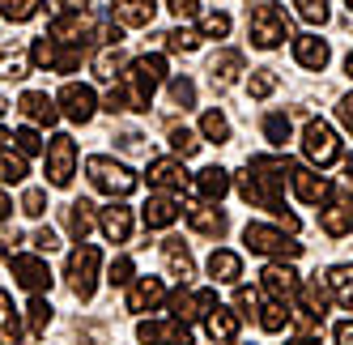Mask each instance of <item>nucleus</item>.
I'll list each match as a JSON object with an SVG mask.
<instances>
[{"label": "nucleus", "instance_id": "28", "mask_svg": "<svg viewBox=\"0 0 353 345\" xmlns=\"http://www.w3.org/2000/svg\"><path fill=\"white\" fill-rule=\"evenodd\" d=\"M209 277L221 282V286H239V277H243V256L230 252V248H213V256H209Z\"/></svg>", "mask_w": 353, "mask_h": 345}, {"label": "nucleus", "instance_id": "60", "mask_svg": "<svg viewBox=\"0 0 353 345\" xmlns=\"http://www.w3.org/2000/svg\"><path fill=\"white\" fill-rule=\"evenodd\" d=\"M9 141H13V137H9L5 128H0V150H5V145H9Z\"/></svg>", "mask_w": 353, "mask_h": 345}, {"label": "nucleus", "instance_id": "53", "mask_svg": "<svg viewBox=\"0 0 353 345\" xmlns=\"http://www.w3.org/2000/svg\"><path fill=\"white\" fill-rule=\"evenodd\" d=\"M166 9L183 21V17H196V13H200V0H166Z\"/></svg>", "mask_w": 353, "mask_h": 345}, {"label": "nucleus", "instance_id": "25", "mask_svg": "<svg viewBox=\"0 0 353 345\" xmlns=\"http://www.w3.org/2000/svg\"><path fill=\"white\" fill-rule=\"evenodd\" d=\"M162 260H166V268H170V277H179V286H188V277H196V260H192V252H188V243L183 239H162Z\"/></svg>", "mask_w": 353, "mask_h": 345}, {"label": "nucleus", "instance_id": "4", "mask_svg": "<svg viewBox=\"0 0 353 345\" xmlns=\"http://www.w3.org/2000/svg\"><path fill=\"white\" fill-rule=\"evenodd\" d=\"M243 248L256 252V256H272V260H294L302 256V243L285 230L268 226V221H247L243 226Z\"/></svg>", "mask_w": 353, "mask_h": 345}, {"label": "nucleus", "instance_id": "45", "mask_svg": "<svg viewBox=\"0 0 353 345\" xmlns=\"http://www.w3.org/2000/svg\"><path fill=\"white\" fill-rule=\"evenodd\" d=\"M196 30H200V39H225L230 34V13H205Z\"/></svg>", "mask_w": 353, "mask_h": 345}, {"label": "nucleus", "instance_id": "58", "mask_svg": "<svg viewBox=\"0 0 353 345\" xmlns=\"http://www.w3.org/2000/svg\"><path fill=\"white\" fill-rule=\"evenodd\" d=\"M285 345H319L315 337H294V341H285Z\"/></svg>", "mask_w": 353, "mask_h": 345}, {"label": "nucleus", "instance_id": "44", "mask_svg": "<svg viewBox=\"0 0 353 345\" xmlns=\"http://www.w3.org/2000/svg\"><path fill=\"white\" fill-rule=\"evenodd\" d=\"M294 9L302 21H311V26H323L327 17H332V9H327V0H294Z\"/></svg>", "mask_w": 353, "mask_h": 345}, {"label": "nucleus", "instance_id": "24", "mask_svg": "<svg viewBox=\"0 0 353 345\" xmlns=\"http://www.w3.org/2000/svg\"><path fill=\"white\" fill-rule=\"evenodd\" d=\"M239 328H243V315L239 311H230V307H213L209 311V319H205V333L213 337V345H234L239 341Z\"/></svg>", "mask_w": 353, "mask_h": 345}, {"label": "nucleus", "instance_id": "37", "mask_svg": "<svg viewBox=\"0 0 353 345\" xmlns=\"http://www.w3.org/2000/svg\"><path fill=\"white\" fill-rule=\"evenodd\" d=\"M276 86H281L276 68H251V77H247V94H251V98H268Z\"/></svg>", "mask_w": 353, "mask_h": 345}, {"label": "nucleus", "instance_id": "8", "mask_svg": "<svg viewBox=\"0 0 353 345\" xmlns=\"http://www.w3.org/2000/svg\"><path fill=\"white\" fill-rule=\"evenodd\" d=\"M302 158L311 166H332L341 162V137L332 124H323V119H307V128H302Z\"/></svg>", "mask_w": 353, "mask_h": 345}, {"label": "nucleus", "instance_id": "33", "mask_svg": "<svg viewBox=\"0 0 353 345\" xmlns=\"http://www.w3.org/2000/svg\"><path fill=\"white\" fill-rule=\"evenodd\" d=\"M200 137H205V141H217V145L230 141V119H225L221 107H209L205 115H200Z\"/></svg>", "mask_w": 353, "mask_h": 345}, {"label": "nucleus", "instance_id": "49", "mask_svg": "<svg viewBox=\"0 0 353 345\" xmlns=\"http://www.w3.org/2000/svg\"><path fill=\"white\" fill-rule=\"evenodd\" d=\"M166 39V47H170V52H196V47H200V30H170V34H162Z\"/></svg>", "mask_w": 353, "mask_h": 345}, {"label": "nucleus", "instance_id": "2", "mask_svg": "<svg viewBox=\"0 0 353 345\" xmlns=\"http://www.w3.org/2000/svg\"><path fill=\"white\" fill-rule=\"evenodd\" d=\"M166 81V60L162 56H137L128 64V72L111 86L107 94V111L111 115H123V111H149V98L158 94V86Z\"/></svg>", "mask_w": 353, "mask_h": 345}, {"label": "nucleus", "instance_id": "17", "mask_svg": "<svg viewBox=\"0 0 353 345\" xmlns=\"http://www.w3.org/2000/svg\"><path fill=\"white\" fill-rule=\"evenodd\" d=\"M60 115H68L72 124H90L94 119V111H98V98H94V90L90 86H81V81H68L64 90H60Z\"/></svg>", "mask_w": 353, "mask_h": 345}, {"label": "nucleus", "instance_id": "50", "mask_svg": "<svg viewBox=\"0 0 353 345\" xmlns=\"http://www.w3.org/2000/svg\"><path fill=\"white\" fill-rule=\"evenodd\" d=\"M21 213H26V217H43L47 213V192L43 188H26V192H21Z\"/></svg>", "mask_w": 353, "mask_h": 345}, {"label": "nucleus", "instance_id": "62", "mask_svg": "<svg viewBox=\"0 0 353 345\" xmlns=\"http://www.w3.org/2000/svg\"><path fill=\"white\" fill-rule=\"evenodd\" d=\"M345 5H349V13H353V0H345Z\"/></svg>", "mask_w": 353, "mask_h": 345}, {"label": "nucleus", "instance_id": "30", "mask_svg": "<svg viewBox=\"0 0 353 345\" xmlns=\"http://www.w3.org/2000/svg\"><path fill=\"white\" fill-rule=\"evenodd\" d=\"M196 192L205 196V201H221V196L230 192V170L225 166H205L196 175Z\"/></svg>", "mask_w": 353, "mask_h": 345}, {"label": "nucleus", "instance_id": "36", "mask_svg": "<svg viewBox=\"0 0 353 345\" xmlns=\"http://www.w3.org/2000/svg\"><path fill=\"white\" fill-rule=\"evenodd\" d=\"M39 9H43V0H0V17H5V21H13V26H21V21H30Z\"/></svg>", "mask_w": 353, "mask_h": 345}, {"label": "nucleus", "instance_id": "6", "mask_svg": "<svg viewBox=\"0 0 353 345\" xmlns=\"http://www.w3.org/2000/svg\"><path fill=\"white\" fill-rule=\"evenodd\" d=\"M85 175H90V184H94L98 192H107L111 201L137 192L132 166H123V162H115V158H107V154H90V158H85Z\"/></svg>", "mask_w": 353, "mask_h": 345}, {"label": "nucleus", "instance_id": "3", "mask_svg": "<svg viewBox=\"0 0 353 345\" xmlns=\"http://www.w3.org/2000/svg\"><path fill=\"white\" fill-rule=\"evenodd\" d=\"M247 34H251V47H260V52L281 47L290 39V13H285V5H276V0L256 5L251 17H247Z\"/></svg>", "mask_w": 353, "mask_h": 345}, {"label": "nucleus", "instance_id": "29", "mask_svg": "<svg viewBox=\"0 0 353 345\" xmlns=\"http://www.w3.org/2000/svg\"><path fill=\"white\" fill-rule=\"evenodd\" d=\"M94 221H98V213H94V205H90V201H72V205L64 209V226H68V235L77 239V243H85V239H90Z\"/></svg>", "mask_w": 353, "mask_h": 345}, {"label": "nucleus", "instance_id": "42", "mask_svg": "<svg viewBox=\"0 0 353 345\" xmlns=\"http://www.w3.org/2000/svg\"><path fill=\"white\" fill-rule=\"evenodd\" d=\"M0 179H5V184H21V179H26V158L13 154V150H0Z\"/></svg>", "mask_w": 353, "mask_h": 345}, {"label": "nucleus", "instance_id": "15", "mask_svg": "<svg viewBox=\"0 0 353 345\" xmlns=\"http://www.w3.org/2000/svg\"><path fill=\"white\" fill-rule=\"evenodd\" d=\"M9 268H13L17 286L30 290V294H47V290H52V282H56L43 256H9Z\"/></svg>", "mask_w": 353, "mask_h": 345}, {"label": "nucleus", "instance_id": "38", "mask_svg": "<svg viewBox=\"0 0 353 345\" xmlns=\"http://www.w3.org/2000/svg\"><path fill=\"white\" fill-rule=\"evenodd\" d=\"M256 319H260V328H264V333H281V328L290 324V307L272 299V303H264V307H260V315H256Z\"/></svg>", "mask_w": 353, "mask_h": 345}, {"label": "nucleus", "instance_id": "9", "mask_svg": "<svg viewBox=\"0 0 353 345\" xmlns=\"http://www.w3.org/2000/svg\"><path fill=\"white\" fill-rule=\"evenodd\" d=\"M47 34H52L56 43H64V47H85V52H90V47L98 43V21L90 13H81V9H68V13L52 17Z\"/></svg>", "mask_w": 353, "mask_h": 345}, {"label": "nucleus", "instance_id": "20", "mask_svg": "<svg viewBox=\"0 0 353 345\" xmlns=\"http://www.w3.org/2000/svg\"><path fill=\"white\" fill-rule=\"evenodd\" d=\"M17 111L26 115L30 124H47V128L60 119V103H56L52 94H43V90H26V94L17 98Z\"/></svg>", "mask_w": 353, "mask_h": 345}, {"label": "nucleus", "instance_id": "47", "mask_svg": "<svg viewBox=\"0 0 353 345\" xmlns=\"http://www.w3.org/2000/svg\"><path fill=\"white\" fill-rule=\"evenodd\" d=\"M170 103L183 107V111L196 107V81H192V77H174V81H170Z\"/></svg>", "mask_w": 353, "mask_h": 345}, {"label": "nucleus", "instance_id": "40", "mask_svg": "<svg viewBox=\"0 0 353 345\" xmlns=\"http://www.w3.org/2000/svg\"><path fill=\"white\" fill-rule=\"evenodd\" d=\"M26 72H30V52H13V47H5V64H0V77L21 81Z\"/></svg>", "mask_w": 353, "mask_h": 345}, {"label": "nucleus", "instance_id": "12", "mask_svg": "<svg viewBox=\"0 0 353 345\" xmlns=\"http://www.w3.org/2000/svg\"><path fill=\"white\" fill-rule=\"evenodd\" d=\"M260 286L272 294L276 303H285V307H294V299L302 294V277L294 273V268H290L285 260H272V264H264V273H260Z\"/></svg>", "mask_w": 353, "mask_h": 345}, {"label": "nucleus", "instance_id": "48", "mask_svg": "<svg viewBox=\"0 0 353 345\" xmlns=\"http://www.w3.org/2000/svg\"><path fill=\"white\" fill-rule=\"evenodd\" d=\"M234 307H239V315H251V319H256V315H260V307H264L260 290H251V286H239V290H234Z\"/></svg>", "mask_w": 353, "mask_h": 345}, {"label": "nucleus", "instance_id": "39", "mask_svg": "<svg viewBox=\"0 0 353 345\" xmlns=\"http://www.w3.org/2000/svg\"><path fill=\"white\" fill-rule=\"evenodd\" d=\"M26 324H30V333H34V337H47V324H52V303L34 294L30 307H26Z\"/></svg>", "mask_w": 353, "mask_h": 345}, {"label": "nucleus", "instance_id": "56", "mask_svg": "<svg viewBox=\"0 0 353 345\" xmlns=\"http://www.w3.org/2000/svg\"><path fill=\"white\" fill-rule=\"evenodd\" d=\"M141 141H145L141 132H123V137H119V145H123V150H141Z\"/></svg>", "mask_w": 353, "mask_h": 345}, {"label": "nucleus", "instance_id": "19", "mask_svg": "<svg viewBox=\"0 0 353 345\" xmlns=\"http://www.w3.org/2000/svg\"><path fill=\"white\" fill-rule=\"evenodd\" d=\"M239 77H243V52H234V47H221V52L209 60V86H213L217 94H225V90L239 86Z\"/></svg>", "mask_w": 353, "mask_h": 345}, {"label": "nucleus", "instance_id": "35", "mask_svg": "<svg viewBox=\"0 0 353 345\" xmlns=\"http://www.w3.org/2000/svg\"><path fill=\"white\" fill-rule=\"evenodd\" d=\"M123 68H128V60H123L119 47H107V52H98V56H94L98 81H115V77H123Z\"/></svg>", "mask_w": 353, "mask_h": 345}, {"label": "nucleus", "instance_id": "5", "mask_svg": "<svg viewBox=\"0 0 353 345\" xmlns=\"http://www.w3.org/2000/svg\"><path fill=\"white\" fill-rule=\"evenodd\" d=\"M98 264H103V252H98L94 243H77V248L68 252L64 277H68V290L77 294L81 303H90L94 290H98Z\"/></svg>", "mask_w": 353, "mask_h": 345}, {"label": "nucleus", "instance_id": "34", "mask_svg": "<svg viewBox=\"0 0 353 345\" xmlns=\"http://www.w3.org/2000/svg\"><path fill=\"white\" fill-rule=\"evenodd\" d=\"M298 299H302V307H307L315 319H323L327 315V303H332V290H327V282L319 286V282H302V294H298Z\"/></svg>", "mask_w": 353, "mask_h": 345}, {"label": "nucleus", "instance_id": "43", "mask_svg": "<svg viewBox=\"0 0 353 345\" xmlns=\"http://www.w3.org/2000/svg\"><path fill=\"white\" fill-rule=\"evenodd\" d=\"M200 150V137L192 128H170V154L174 158H192Z\"/></svg>", "mask_w": 353, "mask_h": 345}, {"label": "nucleus", "instance_id": "7", "mask_svg": "<svg viewBox=\"0 0 353 345\" xmlns=\"http://www.w3.org/2000/svg\"><path fill=\"white\" fill-rule=\"evenodd\" d=\"M43 170H47V184L52 188H68L72 175H77V141L68 132H56L43 150Z\"/></svg>", "mask_w": 353, "mask_h": 345}, {"label": "nucleus", "instance_id": "10", "mask_svg": "<svg viewBox=\"0 0 353 345\" xmlns=\"http://www.w3.org/2000/svg\"><path fill=\"white\" fill-rule=\"evenodd\" d=\"M319 230L327 239H345L353 235V192H332L319 209Z\"/></svg>", "mask_w": 353, "mask_h": 345}, {"label": "nucleus", "instance_id": "26", "mask_svg": "<svg viewBox=\"0 0 353 345\" xmlns=\"http://www.w3.org/2000/svg\"><path fill=\"white\" fill-rule=\"evenodd\" d=\"M141 221L149 230H166V226L179 221V205H174L166 192H158V196H149V201L141 205Z\"/></svg>", "mask_w": 353, "mask_h": 345}, {"label": "nucleus", "instance_id": "27", "mask_svg": "<svg viewBox=\"0 0 353 345\" xmlns=\"http://www.w3.org/2000/svg\"><path fill=\"white\" fill-rule=\"evenodd\" d=\"M166 299V286H162V277H137L132 282V290H128V311H154L158 303Z\"/></svg>", "mask_w": 353, "mask_h": 345}, {"label": "nucleus", "instance_id": "46", "mask_svg": "<svg viewBox=\"0 0 353 345\" xmlns=\"http://www.w3.org/2000/svg\"><path fill=\"white\" fill-rule=\"evenodd\" d=\"M13 145H17V154H21V158H34V154L47 150L43 137H39L34 128H17V132H13Z\"/></svg>", "mask_w": 353, "mask_h": 345}, {"label": "nucleus", "instance_id": "55", "mask_svg": "<svg viewBox=\"0 0 353 345\" xmlns=\"http://www.w3.org/2000/svg\"><path fill=\"white\" fill-rule=\"evenodd\" d=\"M332 341L336 345H353V319H341V324L332 328Z\"/></svg>", "mask_w": 353, "mask_h": 345}, {"label": "nucleus", "instance_id": "41", "mask_svg": "<svg viewBox=\"0 0 353 345\" xmlns=\"http://www.w3.org/2000/svg\"><path fill=\"white\" fill-rule=\"evenodd\" d=\"M260 128H264V137H268L272 145H285V141H290V115L268 111V115L260 119Z\"/></svg>", "mask_w": 353, "mask_h": 345}, {"label": "nucleus", "instance_id": "22", "mask_svg": "<svg viewBox=\"0 0 353 345\" xmlns=\"http://www.w3.org/2000/svg\"><path fill=\"white\" fill-rule=\"evenodd\" d=\"M98 230H103L111 243H128L132 239V209L111 201L107 209H98Z\"/></svg>", "mask_w": 353, "mask_h": 345}, {"label": "nucleus", "instance_id": "51", "mask_svg": "<svg viewBox=\"0 0 353 345\" xmlns=\"http://www.w3.org/2000/svg\"><path fill=\"white\" fill-rule=\"evenodd\" d=\"M107 282L111 286H132V256H115L107 268Z\"/></svg>", "mask_w": 353, "mask_h": 345}, {"label": "nucleus", "instance_id": "63", "mask_svg": "<svg viewBox=\"0 0 353 345\" xmlns=\"http://www.w3.org/2000/svg\"><path fill=\"white\" fill-rule=\"evenodd\" d=\"M349 184H353V170H349Z\"/></svg>", "mask_w": 353, "mask_h": 345}, {"label": "nucleus", "instance_id": "31", "mask_svg": "<svg viewBox=\"0 0 353 345\" xmlns=\"http://www.w3.org/2000/svg\"><path fill=\"white\" fill-rule=\"evenodd\" d=\"M323 282H327V290H332V299L345 311H353V264H332Z\"/></svg>", "mask_w": 353, "mask_h": 345}, {"label": "nucleus", "instance_id": "18", "mask_svg": "<svg viewBox=\"0 0 353 345\" xmlns=\"http://www.w3.org/2000/svg\"><path fill=\"white\" fill-rule=\"evenodd\" d=\"M183 213H188V226L196 235H205V239H221L225 230H230V217H225V209H217L213 201H196Z\"/></svg>", "mask_w": 353, "mask_h": 345}, {"label": "nucleus", "instance_id": "14", "mask_svg": "<svg viewBox=\"0 0 353 345\" xmlns=\"http://www.w3.org/2000/svg\"><path fill=\"white\" fill-rule=\"evenodd\" d=\"M290 188L298 192V201H302V205H323L327 196H332V184H327L319 170L302 166V162H294V158H290Z\"/></svg>", "mask_w": 353, "mask_h": 345}, {"label": "nucleus", "instance_id": "52", "mask_svg": "<svg viewBox=\"0 0 353 345\" xmlns=\"http://www.w3.org/2000/svg\"><path fill=\"white\" fill-rule=\"evenodd\" d=\"M34 248H39V252H47V256H52V252L60 248V235H56L52 226H43V230H34Z\"/></svg>", "mask_w": 353, "mask_h": 345}, {"label": "nucleus", "instance_id": "32", "mask_svg": "<svg viewBox=\"0 0 353 345\" xmlns=\"http://www.w3.org/2000/svg\"><path fill=\"white\" fill-rule=\"evenodd\" d=\"M0 345H21V319L9 290H0Z\"/></svg>", "mask_w": 353, "mask_h": 345}, {"label": "nucleus", "instance_id": "11", "mask_svg": "<svg viewBox=\"0 0 353 345\" xmlns=\"http://www.w3.org/2000/svg\"><path fill=\"white\" fill-rule=\"evenodd\" d=\"M145 175H149V188H158V192H166V196H183V192L196 184L179 158H154Z\"/></svg>", "mask_w": 353, "mask_h": 345}, {"label": "nucleus", "instance_id": "64", "mask_svg": "<svg viewBox=\"0 0 353 345\" xmlns=\"http://www.w3.org/2000/svg\"><path fill=\"white\" fill-rule=\"evenodd\" d=\"M349 170H353V158H349Z\"/></svg>", "mask_w": 353, "mask_h": 345}, {"label": "nucleus", "instance_id": "21", "mask_svg": "<svg viewBox=\"0 0 353 345\" xmlns=\"http://www.w3.org/2000/svg\"><path fill=\"white\" fill-rule=\"evenodd\" d=\"M158 13V0H111V17L119 21L123 30H141L149 26Z\"/></svg>", "mask_w": 353, "mask_h": 345}, {"label": "nucleus", "instance_id": "61", "mask_svg": "<svg viewBox=\"0 0 353 345\" xmlns=\"http://www.w3.org/2000/svg\"><path fill=\"white\" fill-rule=\"evenodd\" d=\"M0 111H9V103H5V98H0Z\"/></svg>", "mask_w": 353, "mask_h": 345}, {"label": "nucleus", "instance_id": "59", "mask_svg": "<svg viewBox=\"0 0 353 345\" xmlns=\"http://www.w3.org/2000/svg\"><path fill=\"white\" fill-rule=\"evenodd\" d=\"M345 72H349V77H353V52L345 56Z\"/></svg>", "mask_w": 353, "mask_h": 345}, {"label": "nucleus", "instance_id": "57", "mask_svg": "<svg viewBox=\"0 0 353 345\" xmlns=\"http://www.w3.org/2000/svg\"><path fill=\"white\" fill-rule=\"evenodd\" d=\"M13 213V201H9V196H5V188H0V221H5Z\"/></svg>", "mask_w": 353, "mask_h": 345}, {"label": "nucleus", "instance_id": "13", "mask_svg": "<svg viewBox=\"0 0 353 345\" xmlns=\"http://www.w3.org/2000/svg\"><path fill=\"white\" fill-rule=\"evenodd\" d=\"M213 307H217V294L213 290L179 286V290L170 294V311H174V319H183V324H192V319H209Z\"/></svg>", "mask_w": 353, "mask_h": 345}, {"label": "nucleus", "instance_id": "1", "mask_svg": "<svg viewBox=\"0 0 353 345\" xmlns=\"http://www.w3.org/2000/svg\"><path fill=\"white\" fill-rule=\"evenodd\" d=\"M285 184H290V158H272V154H256L247 158L243 175H239V196L251 205V209H268L281 226L294 235L302 221L294 213H285Z\"/></svg>", "mask_w": 353, "mask_h": 345}, {"label": "nucleus", "instance_id": "16", "mask_svg": "<svg viewBox=\"0 0 353 345\" xmlns=\"http://www.w3.org/2000/svg\"><path fill=\"white\" fill-rule=\"evenodd\" d=\"M137 341H145V345H192V328L183 319H141Z\"/></svg>", "mask_w": 353, "mask_h": 345}, {"label": "nucleus", "instance_id": "54", "mask_svg": "<svg viewBox=\"0 0 353 345\" xmlns=\"http://www.w3.org/2000/svg\"><path fill=\"white\" fill-rule=\"evenodd\" d=\"M336 115H341V124H345V132H353V94H345L341 103H336Z\"/></svg>", "mask_w": 353, "mask_h": 345}, {"label": "nucleus", "instance_id": "23", "mask_svg": "<svg viewBox=\"0 0 353 345\" xmlns=\"http://www.w3.org/2000/svg\"><path fill=\"white\" fill-rule=\"evenodd\" d=\"M294 60L302 68H311V72H323L327 60H332V47H327V39H319V34H298L294 39Z\"/></svg>", "mask_w": 353, "mask_h": 345}]
</instances>
